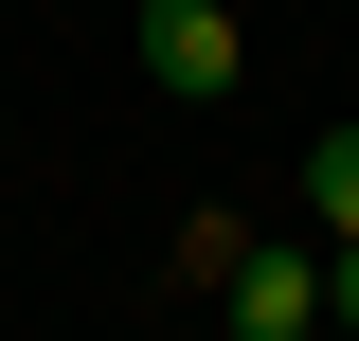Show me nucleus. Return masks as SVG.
Returning a JSON list of instances; mask_svg holds the SVG:
<instances>
[{
	"instance_id": "obj_3",
	"label": "nucleus",
	"mask_w": 359,
	"mask_h": 341,
	"mask_svg": "<svg viewBox=\"0 0 359 341\" xmlns=\"http://www.w3.org/2000/svg\"><path fill=\"white\" fill-rule=\"evenodd\" d=\"M306 215H323V252H359V126L306 144Z\"/></svg>"
},
{
	"instance_id": "obj_2",
	"label": "nucleus",
	"mask_w": 359,
	"mask_h": 341,
	"mask_svg": "<svg viewBox=\"0 0 359 341\" xmlns=\"http://www.w3.org/2000/svg\"><path fill=\"white\" fill-rule=\"evenodd\" d=\"M144 72H162V90H198V108H216V90L252 72V36H233L216 0H144Z\"/></svg>"
},
{
	"instance_id": "obj_1",
	"label": "nucleus",
	"mask_w": 359,
	"mask_h": 341,
	"mask_svg": "<svg viewBox=\"0 0 359 341\" xmlns=\"http://www.w3.org/2000/svg\"><path fill=\"white\" fill-rule=\"evenodd\" d=\"M216 305H233V341H323V252H252V234H233Z\"/></svg>"
},
{
	"instance_id": "obj_4",
	"label": "nucleus",
	"mask_w": 359,
	"mask_h": 341,
	"mask_svg": "<svg viewBox=\"0 0 359 341\" xmlns=\"http://www.w3.org/2000/svg\"><path fill=\"white\" fill-rule=\"evenodd\" d=\"M323 341H359V252H323Z\"/></svg>"
}]
</instances>
